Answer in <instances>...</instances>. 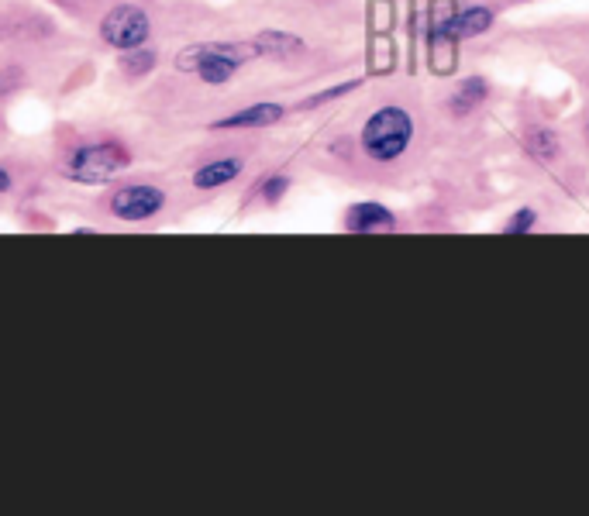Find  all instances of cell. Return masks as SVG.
<instances>
[{"instance_id":"obj_1","label":"cell","mask_w":589,"mask_h":516,"mask_svg":"<svg viewBox=\"0 0 589 516\" xmlns=\"http://www.w3.org/2000/svg\"><path fill=\"white\" fill-rule=\"evenodd\" d=\"M410 138H414V117L403 107H379L366 121V128H362V148L376 162L400 159L407 152Z\"/></svg>"},{"instance_id":"obj_8","label":"cell","mask_w":589,"mask_h":516,"mask_svg":"<svg viewBox=\"0 0 589 516\" xmlns=\"http://www.w3.org/2000/svg\"><path fill=\"white\" fill-rule=\"evenodd\" d=\"M428 62L431 73L448 76L459 62V38L445 28H431V45H428Z\"/></svg>"},{"instance_id":"obj_2","label":"cell","mask_w":589,"mask_h":516,"mask_svg":"<svg viewBox=\"0 0 589 516\" xmlns=\"http://www.w3.org/2000/svg\"><path fill=\"white\" fill-rule=\"evenodd\" d=\"M255 49H242V45H193V49H183L176 56V66L183 73H197L204 83H228L235 76V69L252 56Z\"/></svg>"},{"instance_id":"obj_18","label":"cell","mask_w":589,"mask_h":516,"mask_svg":"<svg viewBox=\"0 0 589 516\" xmlns=\"http://www.w3.org/2000/svg\"><path fill=\"white\" fill-rule=\"evenodd\" d=\"M7 190H11V172L0 169V193H7Z\"/></svg>"},{"instance_id":"obj_7","label":"cell","mask_w":589,"mask_h":516,"mask_svg":"<svg viewBox=\"0 0 589 516\" xmlns=\"http://www.w3.org/2000/svg\"><path fill=\"white\" fill-rule=\"evenodd\" d=\"M348 231L352 234H376V231H393L397 228V217L383 207V203H355L348 210Z\"/></svg>"},{"instance_id":"obj_17","label":"cell","mask_w":589,"mask_h":516,"mask_svg":"<svg viewBox=\"0 0 589 516\" xmlns=\"http://www.w3.org/2000/svg\"><path fill=\"white\" fill-rule=\"evenodd\" d=\"M348 90H355V83H345V86H335V90L317 93V97H314V100H307L304 107H317V104H324V100H335V97H341V93H348Z\"/></svg>"},{"instance_id":"obj_13","label":"cell","mask_w":589,"mask_h":516,"mask_svg":"<svg viewBox=\"0 0 589 516\" xmlns=\"http://www.w3.org/2000/svg\"><path fill=\"white\" fill-rule=\"evenodd\" d=\"M483 97H486V83L483 80H465L462 90L455 93V100H452V111L455 114H465L469 107H476Z\"/></svg>"},{"instance_id":"obj_15","label":"cell","mask_w":589,"mask_h":516,"mask_svg":"<svg viewBox=\"0 0 589 516\" xmlns=\"http://www.w3.org/2000/svg\"><path fill=\"white\" fill-rule=\"evenodd\" d=\"M534 221H538V217H534V210H531V207L517 210L514 221L507 224V234H524V231H531V228H534Z\"/></svg>"},{"instance_id":"obj_3","label":"cell","mask_w":589,"mask_h":516,"mask_svg":"<svg viewBox=\"0 0 589 516\" xmlns=\"http://www.w3.org/2000/svg\"><path fill=\"white\" fill-rule=\"evenodd\" d=\"M124 166H128V155H124L121 145H87L69 155L66 172L76 183H104Z\"/></svg>"},{"instance_id":"obj_16","label":"cell","mask_w":589,"mask_h":516,"mask_svg":"<svg viewBox=\"0 0 589 516\" xmlns=\"http://www.w3.org/2000/svg\"><path fill=\"white\" fill-rule=\"evenodd\" d=\"M286 186H290V179L286 176H269V183L262 186V197H266L269 203H276L286 193Z\"/></svg>"},{"instance_id":"obj_14","label":"cell","mask_w":589,"mask_h":516,"mask_svg":"<svg viewBox=\"0 0 589 516\" xmlns=\"http://www.w3.org/2000/svg\"><path fill=\"white\" fill-rule=\"evenodd\" d=\"M121 66L128 69V73H149V69L155 66V56L145 49H131V56H124Z\"/></svg>"},{"instance_id":"obj_4","label":"cell","mask_w":589,"mask_h":516,"mask_svg":"<svg viewBox=\"0 0 589 516\" xmlns=\"http://www.w3.org/2000/svg\"><path fill=\"white\" fill-rule=\"evenodd\" d=\"M100 38H104L111 49H121V52L142 49L145 38H149V18H145L142 7L121 4L100 21Z\"/></svg>"},{"instance_id":"obj_11","label":"cell","mask_w":589,"mask_h":516,"mask_svg":"<svg viewBox=\"0 0 589 516\" xmlns=\"http://www.w3.org/2000/svg\"><path fill=\"white\" fill-rule=\"evenodd\" d=\"M252 49L259 52V56L286 59V56H297V52H304V42H300L297 35H286V31H262V35H255Z\"/></svg>"},{"instance_id":"obj_9","label":"cell","mask_w":589,"mask_h":516,"mask_svg":"<svg viewBox=\"0 0 589 516\" xmlns=\"http://www.w3.org/2000/svg\"><path fill=\"white\" fill-rule=\"evenodd\" d=\"M279 117H283V107L279 104H252L231 117H221L214 128H269Z\"/></svg>"},{"instance_id":"obj_5","label":"cell","mask_w":589,"mask_h":516,"mask_svg":"<svg viewBox=\"0 0 589 516\" xmlns=\"http://www.w3.org/2000/svg\"><path fill=\"white\" fill-rule=\"evenodd\" d=\"M393 0H369V66L372 73H390L397 62V45H393Z\"/></svg>"},{"instance_id":"obj_6","label":"cell","mask_w":589,"mask_h":516,"mask_svg":"<svg viewBox=\"0 0 589 516\" xmlns=\"http://www.w3.org/2000/svg\"><path fill=\"white\" fill-rule=\"evenodd\" d=\"M166 207V193L155 186H124L111 197V214L121 221H149Z\"/></svg>"},{"instance_id":"obj_10","label":"cell","mask_w":589,"mask_h":516,"mask_svg":"<svg viewBox=\"0 0 589 516\" xmlns=\"http://www.w3.org/2000/svg\"><path fill=\"white\" fill-rule=\"evenodd\" d=\"M490 25H493L490 7H465V11H455V18L448 25H434V28L452 31L455 38H472V35H483Z\"/></svg>"},{"instance_id":"obj_12","label":"cell","mask_w":589,"mask_h":516,"mask_svg":"<svg viewBox=\"0 0 589 516\" xmlns=\"http://www.w3.org/2000/svg\"><path fill=\"white\" fill-rule=\"evenodd\" d=\"M242 172V159H221V162H207V166L197 169L193 176V186L197 190H217V186L231 183V179Z\"/></svg>"}]
</instances>
